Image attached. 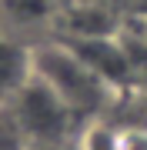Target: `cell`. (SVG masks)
Segmentation results:
<instances>
[{"mask_svg": "<svg viewBox=\"0 0 147 150\" xmlns=\"http://www.w3.org/2000/svg\"><path fill=\"white\" fill-rule=\"evenodd\" d=\"M33 80V47L20 37L0 33V107L13 103V97Z\"/></svg>", "mask_w": 147, "mask_h": 150, "instance_id": "cell-3", "label": "cell"}, {"mask_svg": "<svg viewBox=\"0 0 147 150\" xmlns=\"http://www.w3.org/2000/svg\"><path fill=\"white\" fill-rule=\"evenodd\" d=\"M120 150H147V123L120 127Z\"/></svg>", "mask_w": 147, "mask_h": 150, "instance_id": "cell-6", "label": "cell"}, {"mask_svg": "<svg viewBox=\"0 0 147 150\" xmlns=\"http://www.w3.org/2000/svg\"><path fill=\"white\" fill-rule=\"evenodd\" d=\"M70 150H120V127L107 123L104 117L90 120V123H84L77 130Z\"/></svg>", "mask_w": 147, "mask_h": 150, "instance_id": "cell-4", "label": "cell"}, {"mask_svg": "<svg viewBox=\"0 0 147 150\" xmlns=\"http://www.w3.org/2000/svg\"><path fill=\"white\" fill-rule=\"evenodd\" d=\"M7 110L13 113L27 147H64V144H74L77 130L84 127L64 107V100L54 90H47L37 77L13 97V103H7Z\"/></svg>", "mask_w": 147, "mask_h": 150, "instance_id": "cell-2", "label": "cell"}, {"mask_svg": "<svg viewBox=\"0 0 147 150\" xmlns=\"http://www.w3.org/2000/svg\"><path fill=\"white\" fill-rule=\"evenodd\" d=\"M0 150H30L17 120H13V113L7 107H0Z\"/></svg>", "mask_w": 147, "mask_h": 150, "instance_id": "cell-5", "label": "cell"}, {"mask_svg": "<svg viewBox=\"0 0 147 150\" xmlns=\"http://www.w3.org/2000/svg\"><path fill=\"white\" fill-rule=\"evenodd\" d=\"M33 77L54 90L64 107L80 123L100 120L107 103L120 93L100 70H94L67 40L60 43H37L33 47Z\"/></svg>", "mask_w": 147, "mask_h": 150, "instance_id": "cell-1", "label": "cell"}, {"mask_svg": "<svg viewBox=\"0 0 147 150\" xmlns=\"http://www.w3.org/2000/svg\"><path fill=\"white\" fill-rule=\"evenodd\" d=\"M30 150H64V147H30Z\"/></svg>", "mask_w": 147, "mask_h": 150, "instance_id": "cell-7", "label": "cell"}]
</instances>
